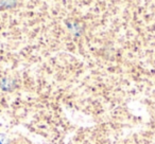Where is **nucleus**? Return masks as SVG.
I'll use <instances>...</instances> for the list:
<instances>
[{"label": "nucleus", "instance_id": "obj_1", "mask_svg": "<svg viewBox=\"0 0 155 144\" xmlns=\"http://www.w3.org/2000/svg\"><path fill=\"white\" fill-rule=\"evenodd\" d=\"M5 136L0 133V144H5Z\"/></svg>", "mask_w": 155, "mask_h": 144}]
</instances>
